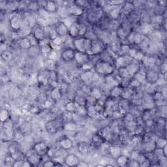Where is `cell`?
<instances>
[{
    "label": "cell",
    "mask_w": 167,
    "mask_h": 167,
    "mask_svg": "<svg viewBox=\"0 0 167 167\" xmlns=\"http://www.w3.org/2000/svg\"><path fill=\"white\" fill-rule=\"evenodd\" d=\"M95 69L100 75H109L114 73V67L109 61H99L95 64Z\"/></svg>",
    "instance_id": "6da1fadb"
},
{
    "label": "cell",
    "mask_w": 167,
    "mask_h": 167,
    "mask_svg": "<svg viewBox=\"0 0 167 167\" xmlns=\"http://www.w3.org/2000/svg\"><path fill=\"white\" fill-rule=\"evenodd\" d=\"M133 61V58L129 55H123L117 58L116 60V66L118 68L126 67Z\"/></svg>",
    "instance_id": "7a4b0ae2"
},
{
    "label": "cell",
    "mask_w": 167,
    "mask_h": 167,
    "mask_svg": "<svg viewBox=\"0 0 167 167\" xmlns=\"http://www.w3.org/2000/svg\"><path fill=\"white\" fill-rule=\"evenodd\" d=\"M73 45L77 52L86 53V37H78L73 41Z\"/></svg>",
    "instance_id": "3957f363"
},
{
    "label": "cell",
    "mask_w": 167,
    "mask_h": 167,
    "mask_svg": "<svg viewBox=\"0 0 167 167\" xmlns=\"http://www.w3.org/2000/svg\"><path fill=\"white\" fill-rule=\"evenodd\" d=\"M76 51L73 50L71 48H65L63 51L61 52V58L64 61L66 62H69V61H73L75 60Z\"/></svg>",
    "instance_id": "277c9868"
},
{
    "label": "cell",
    "mask_w": 167,
    "mask_h": 167,
    "mask_svg": "<svg viewBox=\"0 0 167 167\" xmlns=\"http://www.w3.org/2000/svg\"><path fill=\"white\" fill-rule=\"evenodd\" d=\"M41 155H40L37 153H36L35 150L32 149V151L31 150L28 151L27 153V160L32 164V166L37 165L38 164L41 162Z\"/></svg>",
    "instance_id": "5b68a950"
},
{
    "label": "cell",
    "mask_w": 167,
    "mask_h": 167,
    "mask_svg": "<svg viewBox=\"0 0 167 167\" xmlns=\"http://www.w3.org/2000/svg\"><path fill=\"white\" fill-rule=\"evenodd\" d=\"M55 30L57 35L59 37H65L69 34V28L63 22L57 23L56 26L55 27Z\"/></svg>",
    "instance_id": "8992f818"
},
{
    "label": "cell",
    "mask_w": 167,
    "mask_h": 167,
    "mask_svg": "<svg viewBox=\"0 0 167 167\" xmlns=\"http://www.w3.org/2000/svg\"><path fill=\"white\" fill-rule=\"evenodd\" d=\"M33 149L40 155H44L47 154L48 148L44 142H39L35 144Z\"/></svg>",
    "instance_id": "52a82bcc"
},
{
    "label": "cell",
    "mask_w": 167,
    "mask_h": 167,
    "mask_svg": "<svg viewBox=\"0 0 167 167\" xmlns=\"http://www.w3.org/2000/svg\"><path fill=\"white\" fill-rule=\"evenodd\" d=\"M64 161L67 166H78L79 164L78 157L74 153H69L66 155L65 157Z\"/></svg>",
    "instance_id": "ba28073f"
},
{
    "label": "cell",
    "mask_w": 167,
    "mask_h": 167,
    "mask_svg": "<svg viewBox=\"0 0 167 167\" xmlns=\"http://www.w3.org/2000/svg\"><path fill=\"white\" fill-rule=\"evenodd\" d=\"M22 25V21L19 15L15 14L12 16L10 19V26L12 29L13 30H19Z\"/></svg>",
    "instance_id": "9c48e42d"
},
{
    "label": "cell",
    "mask_w": 167,
    "mask_h": 167,
    "mask_svg": "<svg viewBox=\"0 0 167 167\" xmlns=\"http://www.w3.org/2000/svg\"><path fill=\"white\" fill-rule=\"evenodd\" d=\"M159 78V74L155 70H150L146 73V81L149 82L151 84H156Z\"/></svg>",
    "instance_id": "30bf717a"
},
{
    "label": "cell",
    "mask_w": 167,
    "mask_h": 167,
    "mask_svg": "<svg viewBox=\"0 0 167 167\" xmlns=\"http://www.w3.org/2000/svg\"><path fill=\"white\" fill-rule=\"evenodd\" d=\"M88 55L84 53V52H76L75 60H76L77 63H78L80 66H83V65L89 63V59Z\"/></svg>",
    "instance_id": "8fae6325"
},
{
    "label": "cell",
    "mask_w": 167,
    "mask_h": 167,
    "mask_svg": "<svg viewBox=\"0 0 167 167\" xmlns=\"http://www.w3.org/2000/svg\"><path fill=\"white\" fill-rule=\"evenodd\" d=\"M44 9L46 13H55L58 11V4L56 1H46Z\"/></svg>",
    "instance_id": "7c38bea8"
},
{
    "label": "cell",
    "mask_w": 167,
    "mask_h": 167,
    "mask_svg": "<svg viewBox=\"0 0 167 167\" xmlns=\"http://www.w3.org/2000/svg\"><path fill=\"white\" fill-rule=\"evenodd\" d=\"M103 43L100 41H93L91 43V50L94 55H97L103 50Z\"/></svg>",
    "instance_id": "4fadbf2b"
},
{
    "label": "cell",
    "mask_w": 167,
    "mask_h": 167,
    "mask_svg": "<svg viewBox=\"0 0 167 167\" xmlns=\"http://www.w3.org/2000/svg\"><path fill=\"white\" fill-rule=\"evenodd\" d=\"M45 129L46 131L50 134H54L57 132L58 126L57 125V123L54 120H48V121L45 123Z\"/></svg>",
    "instance_id": "5bb4252c"
},
{
    "label": "cell",
    "mask_w": 167,
    "mask_h": 167,
    "mask_svg": "<svg viewBox=\"0 0 167 167\" xmlns=\"http://www.w3.org/2000/svg\"><path fill=\"white\" fill-rule=\"evenodd\" d=\"M33 35L34 37L37 40L38 42L45 38V31L42 29L41 26H37L34 29Z\"/></svg>",
    "instance_id": "9a60e30c"
},
{
    "label": "cell",
    "mask_w": 167,
    "mask_h": 167,
    "mask_svg": "<svg viewBox=\"0 0 167 167\" xmlns=\"http://www.w3.org/2000/svg\"><path fill=\"white\" fill-rule=\"evenodd\" d=\"M69 35L71 37L77 38L79 36V24L75 22L69 27Z\"/></svg>",
    "instance_id": "2e32d148"
},
{
    "label": "cell",
    "mask_w": 167,
    "mask_h": 167,
    "mask_svg": "<svg viewBox=\"0 0 167 167\" xmlns=\"http://www.w3.org/2000/svg\"><path fill=\"white\" fill-rule=\"evenodd\" d=\"M60 146L65 150H70L73 146V142L69 138L64 137L60 141Z\"/></svg>",
    "instance_id": "e0dca14e"
},
{
    "label": "cell",
    "mask_w": 167,
    "mask_h": 167,
    "mask_svg": "<svg viewBox=\"0 0 167 167\" xmlns=\"http://www.w3.org/2000/svg\"><path fill=\"white\" fill-rule=\"evenodd\" d=\"M142 62L146 67H148V68L152 67L156 63V59L153 57H150V56H146V55H144V57L143 58V59H142Z\"/></svg>",
    "instance_id": "ac0fdd59"
},
{
    "label": "cell",
    "mask_w": 167,
    "mask_h": 167,
    "mask_svg": "<svg viewBox=\"0 0 167 167\" xmlns=\"http://www.w3.org/2000/svg\"><path fill=\"white\" fill-rule=\"evenodd\" d=\"M109 153L111 155V156H112L114 158H117L120 155L122 154V151L121 148L119 146L117 145H114V146H112L109 147Z\"/></svg>",
    "instance_id": "d6986e66"
},
{
    "label": "cell",
    "mask_w": 167,
    "mask_h": 167,
    "mask_svg": "<svg viewBox=\"0 0 167 167\" xmlns=\"http://www.w3.org/2000/svg\"><path fill=\"white\" fill-rule=\"evenodd\" d=\"M155 148L156 147L155 142H146L142 145V150L146 153L153 152Z\"/></svg>",
    "instance_id": "ffe728a7"
},
{
    "label": "cell",
    "mask_w": 167,
    "mask_h": 167,
    "mask_svg": "<svg viewBox=\"0 0 167 167\" xmlns=\"http://www.w3.org/2000/svg\"><path fill=\"white\" fill-rule=\"evenodd\" d=\"M123 89L119 86H114L112 89L110 90V95L111 97L113 98H117L120 96H122V92H123Z\"/></svg>",
    "instance_id": "44dd1931"
},
{
    "label": "cell",
    "mask_w": 167,
    "mask_h": 167,
    "mask_svg": "<svg viewBox=\"0 0 167 167\" xmlns=\"http://www.w3.org/2000/svg\"><path fill=\"white\" fill-rule=\"evenodd\" d=\"M63 129L64 131H66L67 132H74L77 129V125L73 122H71V121L67 122L64 124Z\"/></svg>",
    "instance_id": "7402d4cb"
},
{
    "label": "cell",
    "mask_w": 167,
    "mask_h": 167,
    "mask_svg": "<svg viewBox=\"0 0 167 167\" xmlns=\"http://www.w3.org/2000/svg\"><path fill=\"white\" fill-rule=\"evenodd\" d=\"M19 45L22 48L26 49V50H30L32 46V43H31L28 37L21 38L19 42Z\"/></svg>",
    "instance_id": "603a6c76"
},
{
    "label": "cell",
    "mask_w": 167,
    "mask_h": 167,
    "mask_svg": "<svg viewBox=\"0 0 167 167\" xmlns=\"http://www.w3.org/2000/svg\"><path fill=\"white\" fill-rule=\"evenodd\" d=\"M50 97L54 101H58L60 99L61 97V89L58 87L54 88L50 93Z\"/></svg>",
    "instance_id": "cb8c5ba5"
},
{
    "label": "cell",
    "mask_w": 167,
    "mask_h": 167,
    "mask_svg": "<svg viewBox=\"0 0 167 167\" xmlns=\"http://www.w3.org/2000/svg\"><path fill=\"white\" fill-rule=\"evenodd\" d=\"M89 149H90V146H89V144H88L87 142H82L79 143L78 146V150L80 153H81L82 154H85L86 153L89 152Z\"/></svg>",
    "instance_id": "d4e9b609"
},
{
    "label": "cell",
    "mask_w": 167,
    "mask_h": 167,
    "mask_svg": "<svg viewBox=\"0 0 167 167\" xmlns=\"http://www.w3.org/2000/svg\"><path fill=\"white\" fill-rule=\"evenodd\" d=\"M94 76V73L91 71H86L81 75V78L84 82H90Z\"/></svg>",
    "instance_id": "484cf974"
},
{
    "label": "cell",
    "mask_w": 167,
    "mask_h": 167,
    "mask_svg": "<svg viewBox=\"0 0 167 167\" xmlns=\"http://www.w3.org/2000/svg\"><path fill=\"white\" fill-rule=\"evenodd\" d=\"M13 139L17 143H20V142H22L24 140V136L21 131H16L13 132Z\"/></svg>",
    "instance_id": "4316f807"
},
{
    "label": "cell",
    "mask_w": 167,
    "mask_h": 167,
    "mask_svg": "<svg viewBox=\"0 0 167 167\" xmlns=\"http://www.w3.org/2000/svg\"><path fill=\"white\" fill-rule=\"evenodd\" d=\"M117 162L118 163V165L120 166H125L127 165L129 163V160L127 157L125 155L121 154L117 158Z\"/></svg>",
    "instance_id": "83f0119b"
},
{
    "label": "cell",
    "mask_w": 167,
    "mask_h": 167,
    "mask_svg": "<svg viewBox=\"0 0 167 167\" xmlns=\"http://www.w3.org/2000/svg\"><path fill=\"white\" fill-rule=\"evenodd\" d=\"M133 78L141 83L146 82V73L137 72L133 75Z\"/></svg>",
    "instance_id": "f1b7e54d"
},
{
    "label": "cell",
    "mask_w": 167,
    "mask_h": 167,
    "mask_svg": "<svg viewBox=\"0 0 167 167\" xmlns=\"http://www.w3.org/2000/svg\"><path fill=\"white\" fill-rule=\"evenodd\" d=\"M52 50V48H51L50 45L41 46V52L44 57H46V56L48 57Z\"/></svg>",
    "instance_id": "f546056e"
},
{
    "label": "cell",
    "mask_w": 167,
    "mask_h": 167,
    "mask_svg": "<svg viewBox=\"0 0 167 167\" xmlns=\"http://www.w3.org/2000/svg\"><path fill=\"white\" fill-rule=\"evenodd\" d=\"M76 109V104L75 102L69 101L66 104V111L71 113L75 112Z\"/></svg>",
    "instance_id": "4dcf8cb0"
},
{
    "label": "cell",
    "mask_w": 167,
    "mask_h": 167,
    "mask_svg": "<svg viewBox=\"0 0 167 167\" xmlns=\"http://www.w3.org/2000/svg\"><path fill=\"white\" fill-rule=\"evenodd\" d=\"M119 75L122 78H129L131 75L126 67L119 68Z\"/></svg>",
    "instance_id": "1f68e13d"
},
{
    "label": "cell",
    "mask_w": 167,
    "mask_h": 167,
    "mask_svg": "<svg viewBox=\"0 0 167 167\" xmlns=\"http://www.w3.org/2000/svg\"><path fill=\"white\" fill-rule=\"evenodd\" d=\"M155 144L156 148L162 149L164 146L166 145V139L163 138H157L155 142Z\"/></svg>",
    "instance_id": "d6a6232c"
},
{
    "label": "cell",
    "mask_w": 167,
    "mask_h": 167,
    "mask_svg": "<svg viewBox=\"0 0 167 167\" xmlns=\"http://www.w3.org/2000/svg\"><path fill=\"white\" fill-rule=\"evenodd\" d=\"M9 116H10V115H9V112L7 110H1V112H0V119H1V122L2 123H4L9 119Z\"/></svg>",
    "instance_id": "836d02e7"
},
{
    "label": "cell",
    "mask_w": 167,
    "mask_h": 167,
    "mask_svg": "<svg viewBox=\"0 0 167 167\" xmlns=\"http://www.w3.org/2000/svg\"><path fill=\"white\" fill-rule=\"evenodd\" d=\"M144 39H145V36L143 35V34L136 33L134 43H135V44L137 45H141V43L144 41Z\"/></svg>",
    "instance_id": "e575fe53"
},
{
    "label": "cell",
    "mask_w": 167,
    "mask_h": 167,
    "mask_svg": "<svg viewBox=\"0 0 167 167\" xmlns=\"http://www.w3.org/2000/svg\"><path fill=\"white\" fill-rule=\"evenodd\" d=\"M1 58L5 61H10L12 59V58H13V54H12L11 52L5 50V51H3L1 52Z\"/></svg>",
    "instance_id": "d590c367"
},
{
    "label": "cell",
    "mask_w": 167,
    "mask_h": 167,
    "mask_svg": "<svg viewBox=\"0 0 167 167\" xmlns=\"http://www.w3.org/2000/svg\"><path fill=\"white\" fill-rule=\"evenodd\" d=\"M88 32V28L85 24H79V36L83 37Z\"/></svg>",
    "instance_id": "8d00e7d4"
},
{
    "label": "cell",
    "mask_w": 167,
    "mask_h": 167,
    "mask_svg": "<svg viewBox=\"0 0 167 167\" xmlns=\"http://www.w3.org/2000/svg\"><path fill=\"white\" fill-rule=\"evenodd\" d=\"M64 37H57L56 38H55L54 39H53L52 41V44H54V45L55 46H60L63 45V43L65 42L64 41V39H63Z\"/></svg>",
    "instance_id": "74e56055"
},
{
    "label": "cell",
    "mask_w": 167,
    "mask_h": 167,
    "mask_svg": "<svg viewBox=\"0 0 167 167\" xmlns=\"http://www.w3.org/2000/svg\"><path fill=\"white\" fill-rule=\"evenodd\" d=\"M147 159H147V157H146V155L140 152V153L138 154V157H137V161L138 163L139 166H140L142 163L146 161Z\"/></svg>",
    "instance_id": "f35d334b"
},
{
    "label": "cell",
    "mask_w": 167,
    "mask_h": 167,
    "mask_svg": "<svg viewBox=\"0 0 167 167\" xmlns=\"http://www.w3.org/2000/svg\"><path fill=\"white\" fill-rule=\"evenodd\" d=\"M93 142L95 145H100L101 146L103 144V138L101 135H95L94 137H93Z\"/></svg>",
    "instance_id": "ab89813d"
},
{
    "label": "cell",
    "mask_w": 167,
    "mask_h": 167,
    "mask_svg": "<svg viewBox=\"0 0 167 167\" xmlns=\"http://www.w3.org/2000/svg\"><path fill=\"white\" fill-rule=\"evenodd\" d=\"M101 93L100 90L97 88H94L91 91V96L93 97H94L95 99H100L101 97Z\"/></svg>",
    "instance_id": "60d3db41"
},
{
    "label": "cell",
    "mask_w": 167,
    "mask_h": 167,
    "mask_svg": "<svg viewBox=\"0 0 167 167\" xmlns=\"http://www.w3.org/2000/svg\"><path fill=\"white\" fill-rule=\"evenodd\" d=\"M39 7V2L36 1H32L30 2V4L28 5V8L30 9L31 11H36L37 10Z\"/></svg>",
    "instance_id": "b9f144b4"
},
{
    "label": "cell",
    "mask_w": 167,
    "mask_h": 167,
    "mask_svg": "<svg viewBox=\"0 0 167 167\" xmlns=\"http://www.w3.org/2000/svg\"><path fill=\"white\" fill-rule=\"evenodd\" d=\"M54 66V61L48 58L45 63V66L47 69H52Z\"/></svg>",
    "instance_id": "7bdbcfd3"
},
{
    "label": "cell",
    "mask_w": 167,
    "mask_h": 167,
    "mask_svg": "<svg viewBox=\"0 0 167 167\" xmlns=\"http://www.w3.org/2000/svg\"><path fill=\"white\" fill-rule=\"evenodd\" d=\"M140 84H141L139 82L138 80L135 79L134 78H132V80H130V82H129L130 86H131L132 88H138L139 86H140Z\"/></svg>",
    "instance_id": "ee69618b"
},
{
    "label": "cell",
    "mask_w": 167,
    "mask_h": 167,
    "mask_svg": "<svg viewBox=\"0 0 167 167\" xmlns=\"http://www.w3.org/2000/svg\"><path fill=\"white\" fill-rule=\"evenodd\" d=\"M117 36L121 39H124L127 38L125 32L123 28H119L118 30L117 31Z\"/></svg>",
    "instance_id": "f6af8a7d"
},
{
    "label": "cell",
    "mask_w": 167,
    "mask_h": 167,
    "mask_svg": "<svg viewBox=\"0 0 167 167\" xmlns=\"http://www.w3.org/2000/svg\"><path fill=\"white\" fill-rule=\"evenodd\" d=\"M144 54L142 53V52L140 51H137V53H136L135 55V57L133 58V60H137V61H140L142 60V59H143V58L144 57Z\"/></svg>",
    "instance_id": "bcb514c9"
},
{
    "label": "cell",
    "mask_w": 167,
    "mask_h": 167,
    "mask_svg": "<svg viewBox=\"0 0 167 167\" xmlns=\"http://www.w3.org/2000/svg\"><path fill=\"white\" fill-rule=\"evenodd\" d=\"M129 50H130V47H129V46H128V45H122L120 46L119 51L122 52V53L123 54V55H125L126 54H128Z\"/></svg>",
    "instance_id": "7dc6e473"
},
{
    "label": "cell",
    "mask_w": 167,
    "mask_h": 167,
    "mask_svg": "<svg viewBox=\"0 0 167 167\" xmlns=\"http://www.w3.org/2000/svg\"><path fill=\"white\" fill-rule=\"evenodd\" d=\"M140 153V152L138 150H133L130 152V158H131V160H136L137 161V159L138 157V154Z\"/></svg>",
    "instance_id": "c3c4849f"
},
{
    "label": "cell",
    "mask_w": 167,
    "mask_h": 167,
    "mask_svg": "<svg viewBox=\"0 0 167 167\" xmlns=\"http://www.w3.org/2000/svg\"><path fill=\"white\" fill-rule=\"evenodd\" d=\"M119 13H120V11H119V9L118 8L114 9H112V11L110 12L111 16H112L114 18H118L119 15Z\"/></svg>",
    "instance_id": "681fc988"
},
{
    "label": "cell",
    "mask_w": 167,
    "mask_h": 167,
    "mask_svg": "<svg viewBox=\"0 0 167 167\" xmlns=\"http://www.w3.org/2000/svg\"><path fill=\"white\" fill-rule=\"evenodd\" d=\"M135 32H131L130 33L129 35L127 36V39L130 43H134V40H135Z\"/></svg>",
    "instance_id": "f907efd6"
},
{
    "label": "cell",
    "mask_w": 167,
    "mask_h": 167,
    "mask_svg": "<svg viewBox=\"0 0 167 167\" xmlns=\"http://www.w3.org/2000/svg\"><path fill=\"white\" fill-rule=\"evenodd\" d=\"M43 166L45 167H51V166H55V162L53 160H49L46 161L43 164Z\"/></svg>",
    "instance_id": "816d5d0a"
},
{
    "label": "cell",
    "mask_w": 167,
    "mask_h": 167,
    "mask_svg": "<svg viewBox=\"0 0 167 167\" xmlns=\"http://www.w3.org/2000/svg\"><path fill=\"white\" fill-rule=\"evenodd\" d=\"M57 57H58V55H57V52L55 51V50H52V52H50V55H49L48 58L50 59V60H52L55 61V60H56Z\"/></svg>",
    "instance_id": "f5cc1de1"
},
{
    "label": "cell",
    "mask_w": 167,
    "mask_h": 167,
    "mask_svg": "<svg viewBox=\"0 0 167 167\" xmlns=\"http://www.w3.org/2000/svg\"><path fill=\"white\" fill-rule=\"evenodd\" d=\"M23 163H24L23 161H22V160H20V159L16 160V161H14L13 166H14V167H20V166H23Z\"/></svg>",
    "instance_id": "db71d44e"
},
{
    "label": "cell",
    "mask_w": 167,
    "mask_h": 167,
    "mask_svg": "<svg viewBox=\"0 0 167 167\" xmlns=\"http://www.w3.org/2000/svg\"><path fill=\"white\" fill-rule=\"evenodd\" d=\"M137 50H135V49H132V48H130V50L128 52V55H129L130 57H131L132 58H133L135 57V55L137 53Z\"/></svg>",
    "instance_id": "11a10c76"
},
{
    "label": "cell",
    "mask_w": 167,
    "mask_h": 167,
    "mask_svg": "<svg viewBox=\"0 0 167 167\" xmlns=\"http://www.w3.org/2000/svg\"><path fill=\"white\" fill-rule=\"evenodd\" d=\"M124 1H110L109 4H111L112 5H115V6H117V5H119L120 4H123Z\"/></svg>",
    "instance_id": "9f6ffc18"
},
{
    "label": "cell",
    "mask_w": 167,
    "mask_h": 167,
    "mask_svg": "<svg viewBox=\"0 0 167 167\" xmlns=\"http://www.w3.org/2000/svg\"><path fill=\"white\" fill-rule=\"evenodd\" d=\"M129 165L131 166H139L138 163L136 160H131V162L130 163Z\"/></svg>",
    "instance_id": "6f0895ef"
}]
</instances>
